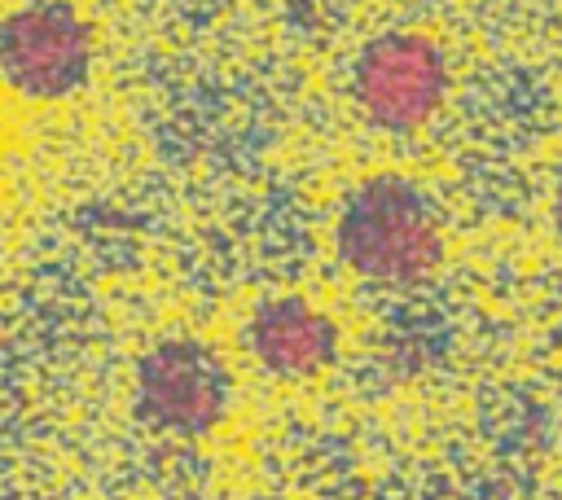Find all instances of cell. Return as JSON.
I'll list each match as a JSON object with an SVG mask.
<instances>
[{"instance_id": "1", "label": "cell", "mask_w": 562, "mask_h": 500, "mask_svg": "<svg viewBox=\"0 0 562 500\" xmlns=\"http://www.w3.org/2000/svg\"><path fill=\"white\" fill-rule=\"evenodd\" d=\"M329 246L360 285L417 289L448 259V219L422 180L369 171L338 197Z\"/></svg>"}, {"instance_id": "2", "label": "cell", "mask_w": 562, "mask_h": 500, "mask_svg": "<svg viewBox=\"0 0 562 500\" xmlns=\"http://www.w3.org/2000/svg\"><path fill=\"white\" fill-rule=\"evenodd\" d=\"M452 53L426 26H382L347 61V101L386 140L430 132L452 101Z\"/></svg>"}, {"instance_id": "3", "label": "cell", "mask_w": 562, "mask_h": 500, "mask_svg": "<svg viewBox=\"0 0 562 500\" xmlns=\"http://www.w3.org/2000/svg\"><path fill=\"white\" fill-rule=\"evenodd\" d=\"M233 395L224 351L198 333H162L132 364V417L158 439H211L228 421Z\"/></svg>"}, {"instance_id": "4", "label": "cell", "mask_w": 562, "mask_h": 500, "mask_svg": "<svg viewBox=\"0 0 562 500\" xmlns=\"http://www.w3.org/2000/svg\"><path fill=\"white\" fill-rule=\"evenodd\" d=\"M97 70V31L75 0H13L0 9V88L26 105H61Z\"/></svg>"}, {"instance_id": "5", "label": "cell", "mask_w": 562, "mask_h": 500, "mask_svg": "<svg viewBox=\"0 0 562 500\" xmlns=\"http://www.w3.org/2000/svg\"><path fill=\"white\" fill-rule=\"evenodd\" d=\"M241 351L272 382H316L342 355V325L307 294H268L241 320Z\"/></svg>"}, {"instance_id": "6", "label": "cell", "mask_w": 562, "mask_h": 500, "mask_svg": "<svg viewBox=\"0 0 562 500\" xmlns=\"http://www.w3.org/2000/svg\"><path fill=\"white\" fill-rule=\"evenodd\" d=\"M549 224H553V232L562 241V167L553 171V184H549Z\"/></svg>"}, {"instance_id": "7", "label": "cell", "mask_w": 562, "mask_h": 500, "mask_svg": "<svg viewBox=\"0 0 562 500\" xmlns=\"http://www.w3.org/2000/svg\"><path fill=\"white\" fill-rule=\"evenodd\" d=\"M417 4H435V9H443V4H461V0H417Z\"/></svg>"}, {"instance_id": "8", "label": "cell", "mask_w": 562, "mask_h": 500, "mask_svg": "<svg viewBox=\"0 0 562 500\" xmlns=\"http://www.w3.org/2000/svg\"><path fill=\"white\" fill-rule=\"evenodd\" d=\"M0 276H4V237H0Z\"/></svg>"}]
</instances>
